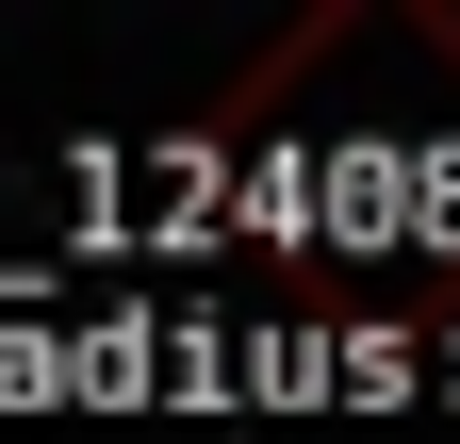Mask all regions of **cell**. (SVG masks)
Listing matches in <instances>:
<instances>
[]
</instances>
